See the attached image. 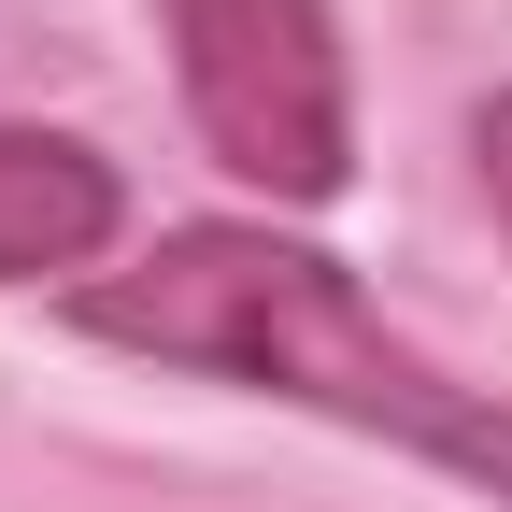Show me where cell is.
Listing matches in <instances>:
<instances>
[{"label": "cell", "instance_id": "cell-1", "mask_svg": "<svg viewBox=\"0 0 512 512\" xmlns=\"http://www.w3.org/2000/svg\"><path fill=\"white\" fill-rule=\"evenodd\" d=\"M72 328L114 342V356L242 384V399H299V413H328L356 441H399V456L456 470L470 498L512 512V399L498 384H456L427 342H399L328 242H285L256 214L157 228V256L72 285Z\"/></svg>", "mask_w": 512, "mask_h": 512}, {"label": "cell", "instance_id": "cell-3", "mask_svg": "<svg viewBox=\"0 0 512 512\" xmlns=\"http://www.w3.org/2000/svg\"><path fill=\"white\" fill-rule=\"evenodd\" d=\"M128 228V171L72 128L0 114V285H86Z\"/></svg>", "mask_w": 512, "mask_h": 512}, {"label": "cell", "instance_id": "cell-2", "mask_svg": "<svg viewBox=\"0 0 512 512\" xmlns=\"http://www.w3.org/2000/svg\"><path fill=\"white\" fill-rule=\"evenodd\" d=\"M185 128L271 214H328L356 185V57L328 0H157Z\"/></svg>", "mask_w": 512, "mask_h": 512}, {"label": "cell", "instance_id": "cell-4", "mask_svg": "<svg viewBox=\"0 0 512 512\" xmlns=\"http://www.w3.org/2000/svg\"><path fill=\"white\" fill-rule=\"evenodd\" d=\"M470 171H484V214H498V242H512V86L470 114Z\"/></svg>", "mask_w": 512, "mask_h": 512}]
</instances>
